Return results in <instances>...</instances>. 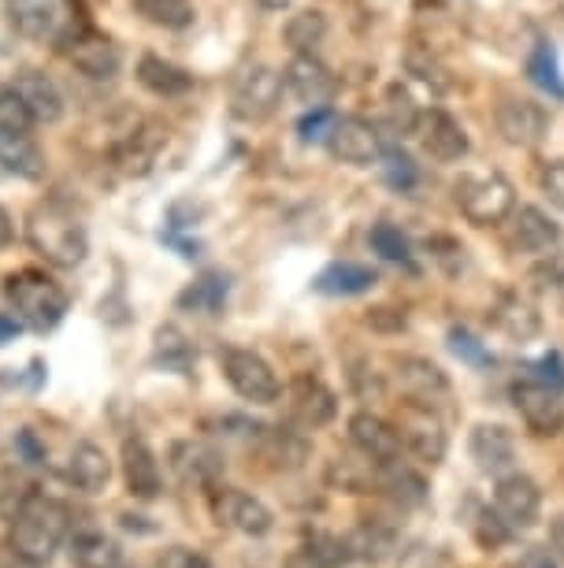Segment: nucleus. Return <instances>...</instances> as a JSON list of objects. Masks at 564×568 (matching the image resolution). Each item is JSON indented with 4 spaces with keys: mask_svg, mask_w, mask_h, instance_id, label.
<instances>
[{
    "mask_svg": "<svg viewBox=\"0 0 564 568\" xmlns=\"http://www.w3.org/2000/svg\"><path fill=\"white\" fill-rule=\"evenodd\" d=\"M71 535V509L45 490H27L8 524V550L30 568H45Z\"/></svg>",
    "mask_w": 564,
    "mask_h": 568,
    "instance_id": "1",
    "label": "nucleus"
},
{
    "mask_svg": "<svg viewBox=\"0 0 564 568\" xmlns=\"http://www.w3.org/2000/svg\"><path fill=\"white\" fill-rule=\"evenodd\" d=\"M4 297H8V308H12V316L19 324L38 331V335L60 327L71 308L68 291H63L60 283H52L45 272H34V267H23V272L8 275Z\"/></svg>",
    "mask_w": 564,
    "mask_h": 568,
    "instance_id": "2",
    "label": "nucleus"
},
{
    "mask_svg": "<svg viewBox=\"0 0 564 568\" xmlns=\"http://www.w3.org/2000/svg\"><path fill=\"white\" fill-rule=\"evenodd\" d=\"M27 242L34 245V253L45 256L57 267H79L90 253L86 227L74 220V212H68L57 201L38 205L27 220Z\"/></svg>",
    "mask_w": 564,
    "mask_h": 568,
    "instance_id": "3",
    "label": "nucleus"
},
{
    "mask_svg": "<svg viewBox=\"0 0 564 568\" xmlns=\"http://www.w3.org/2000/svg\"><path fill=\"white\" fill-rule=\"evenodd\" d=\"M8 12L19 34L52 49H68L86 30L79 0H12Z\"/></svg>",
    "mask_w": 564,
    "mask_h": 568,
    "instance_id": "4",
    "label": "nucleus"
},
{
    "mask_svg": "<svg viewBox=\"0 0 564 568\" xmlns=\"http://www.w3.org/2000/svg\"><path fill=\"white\" fill-rule=\"evenodd\" d=\"M453 194H457V209H461L464 220L475 223V227H498V223H505L516 209L513 182L505 175H498V171L464 175L453 186Z\"/></svg>",
    "mask_w": 564,
    "mask_h": 568,
    "instance_id": "5",
    "label": "nucleus"
},
{
    "mask_svg": "<svg viewBox=\"0 0 564 568\" xmlns=\"http://www.w3.org/2000/svg\"><path fill=\"white\" fill-rule=\"evenodd\" d=\"M223 379L230 383V390L238 394L242 402H253V405H275L283 394V383L279 375L260 353L253 349H242V346H230L223 349Z\"/></svg>",
    "mask_w": 564,
    "mask_h": 568,
    "instance_id": "6",
    "label": "nucleus"
},
{
    "mask_svg": "<svg viewBox=\"0 0 564 568\" xmlns=\"http://www.w3.org/2000/svg\"><path fill=\"white\" fill-rule=\"evenodd\" d=\"M283 98V74L268 68V63H253L234 79L230 90V112L242 123H264L268 115H275Z\"/></svg>",
    "mask_w": 564,
    "mask_h": 568,
    "instance_id": "7",
    "label": "nucleus"
},
{
    "mask_svg": "<svg viewBox=\"0 0 564 568\" xmlns=\"http://www.w3.org/2000/svg\"><path fill=\"white\" fill-rule=\"evenodd\" d=\"M208 506H212V517L223 528L246 535V539H264L271 528H275V513L264 506L257 495L249 490H238V487H212L208 490Z\"/></svg>",
    "mask_w": 564,
    "mask_h": 568,
    "instance_id": "8",
    "label": "nucleus"
},
{
    "mask_svg": "<svg viewBox=\"0 0 564 568\" xmlns=\"http://www.w3.org/2000/svg\"><path fill=\"white\" fill-rule=\"evenodd\" d=\"M393 427L401 435V446L417 460H423V465H442L445 454H450V435H445L439 409H431V405L409 402Z\"/></svg>",
    "mask_w": 564,
    "mask_h": 568,
    "instance_id": "9",
    "label": "nucleus"
},
{
    "mask_svg": "<svg viewBox=\"0 0 564 568\" xmlns=\"http://www.w3.org/2000/svg\"><path fill=\"white\" fill-rule=\"evenodd\" d=\"M513 405L531 435H539V438L564 435V402L557 387H550V383H542V379H520L513 383Z\"/></svg>",
    "mask_w": 564,
    "mask_h": 568,
    "instance_id": "10",
    "label": "nucleus"
},
{
    "mask_svg": "<svg viewBox=\"0 0 564 568\" xmlns=\"http://www.w3.org/2000/svg\"><path fill=\"white\" fill-rule=\"evenodd\" d=\"M286 416L301 432H319V427H327L338 416V398L316 375H297L290 390H286Z\"/></svg>",
    "mask_w": 564,
    "mask_h": 568,
    "instance_id": "11",
    "label": "nucleus"
},
{
    "mask_svg": "<svg viewBox=\"0 0 564 568\" xmlns=\"http://www.w3.org/2000/svg\"><path fill=\"white\" fill-rule=\"evenodd\" d=\"M494 509L509 528H535L542 517V490L524 471H505L494 484Z\"/></svg>",
    "mask_w": 564,
    "mask_h": 568,
    "instance_id": "12",
    "label": "nucleus"
},
{
    "mask_svg": "<svg viewBox=\"0 0 564 568\" xmlns=\"http://www.w3.org/2000/svg\"><path fill=\"white\" fill-rule=\"evenodd\" d=\"M509 223V245L516 253L527 256H546L557 253L564 242V231L557 220H550V212H542L539 205H516Z\"/></svg>",
    "mask_w": 564,
    "mask_h": 568,
    "instance_id": "13",
    "label": "nucleus"
},
{
    "mask_svg": "<svg viewBox=\"0 0 564 568\" xmlns=\"http://www.w3.org/2000/svg\"><path fill=\"white\" fill-rule=\"evenodd\" d=\"M393 379L398 387L406 390L409 402H420V405H439L450 398V375H445L439 364L428 361V357H417V353H401L393 357Z\"/></svg>",
    "mask_w": 564,
    "mask_h": 568,
    "instance_id": "14",
    "label": "nucleus"
},
{
    "mask_svg": "<svg viewBox=\"0 0 564 568\" xmlns=\"http://www.w3.org/2000/svg\"><path fill=\"white\" fill-rule=\"evenodd\" d=\"M283 85L308 109H319V104H327L338 93V79L331 74V68L319 63L312 52H294V60L283 71Z\"/></svg>",
    "mask_w": 564,
    "mask_h": 568,
    "instance_id": "15",
    "label": "nucleus"
},
{
    "mask_svg": "<svg viewBox=\"0 0 564 568\" xmlns=\"http://www.w3.org/2000/svg\"><path fill=\"white\" fill-rule=\"evenodd\" d=\"M468 457L475 460V468L483 476H505L516 465V438L502 424H475L468 432Z\"/></svg>",
    "mask_w": 564,
    "mask_h": 568,
    "instance_id": "16",
    "label": "nucleus"
},
{
    "mask_svg": "<svg viewBox=\"0 0 564 568\" xmlns=\"http://www.w3.org/2000/svg\"><path fill=\"white\" fill-rule=\"evenodd\" d=\"M494 123H498V134L516 149H535L542 138H546V126H550L546 109L527 98H505L498 104Z\"/></svg>",
    "mask_w": 564,
    "mask_h": 568,
    "instance_id": "17",
    "label": "nucleus"
},
{
    "mask_svg": "<svg viewBox=\"0 0 564 568\" xmlns=\"http://www.w3.org/2000/svg\"><path fill=\"white\" fill-rule=\"evenodd\" d=\"M327 145H331V153L342 160V164H353V168H368L382 156V134L376 131V123L360 120V115L335 120V131L327 138Z\"/></svg>",
    "mask_w": 564,
    "mask_h": 568,
    "instance_id": "18",
    "label": "nucleus"
},
{
    "mask_svg": "<svg viewBox=\"0 0 564 568\" xmlns=\"http://www.w3.org/2000/svg\"><path fill=\"white\" fill-rule=\"evenodd\" d=\"M172 471L183 487H197V490H212L219 487L223 476V454L208 443H194V438H183V443L172 446Z\"/></svg>",
    "mask_w": 564,
    "mask_h": 568,
    "instance_id": "19",
    "label": "nucleus"
},
{
    "mask_svg": "<svg viewBox=\"0 0 564 568\" xmlns=\"http://www.w3.org/2000/svg\"><path fill=\"white\" fill-rule=\"evenodd\" d=\"M68 57L74 63V71L86 74V79H93V82H112L115 74H120V63H123L120 45H115L112 38L98 34V30H90V27L68 45Z\"/></svg>",
    "mask_w": 564,
    "mask_h": 568,
    "instance_id": "20",
    "label": "nucleus"
},
{
    "mask_svg": "<svg viewBox=\"0 0 564 568\" xmlns=\"http://www.w3.org/2000/svg\"><path fill=\"white\" fill-rule=\"evenodd\" d=\"M376 490L401 509H420V506H428V498H431V487H428V479H423V471H417L401 457L376 465Z\"/></svg>",
    "mask_w": 564,
    "mask_h": 568,
    "instance_id": "21",
    "label": "nucleus"
},
{
    "mask_svg": "<svg viewBox=\"0 0 564 568\" xmlns=\"http://www.w3.org/2000/svg\"><path fill=\"white\" fill-rule=\"evenodd\" d=\"M349 443H353L357 454H365L368 460H376V465H382V460H393L401 457V435L398 427H393L390 420H382V416L360 409L349 416Z\"/></svg>",
    "mask_w": 564,
    "mask_h": 568,
    "instance_id": "22",
    "label": "nucleus"
},
{
    "mask_svg": "<svg viewBox=\"0 0 564 568\" xmlns=\"http://www.w3.org/2000/svg\"><path fill=\"white\" fill-rule=\"evenodd\" d=\"M123 484L137 501H153L164 495V471L145 438H126L123 443Z\"/></svg>",
    "mask_w": 564,
    "mask_h": 568,
    "instance_id": "23",
    "label": "nucleus"
},
{
    "mask_svg": "<svg viewBox=\"0 0 564 568\" xmlns=\"http://www.w3.org/2000/svg\"><path fill=\"white\" fill-rule=\"evenodd\" d=\"M420 142H423V153H428L431 160H439V164H457V160H464L468 156V134H464V126L453 120L450 112H442V109H431V112H423V120H420Z\"/></svg>",
    "mask_w": 564,
    "mask_h": 568,
    "instance_id": "24",
    "label": "nucleus"
},
{
    "mask_svg": "<svg viewBox=\"0 0 564 568\" xmlns=\"http://www.w3.org/2000/svg\"><path fill=\"white\" fill-rule=\"evenodd\" d=\"M12 93L23 101V109L34 123H57L63 115V93L45 71H19Z\"/></svg>",
    "mask_w": 564,
    "mask_h": 568,
    "instance_id": "25",
    "label": "nucleus"
},
{
    "mask_svg": "<svg viewBox=\"0 0 564 568\" xmlns=\"http://www.w3.org/2000/svg\"><path fill=\"white\" fill-rule=\"evenodd\" d=\"M68 479L82 495H101L112 484V457L98 443H79L68 457Z\"/></svg>",
    "mask_w": 564,
    "mask_h": 568,
    "instance_id": "26",
    "label": "nucleus"
},
{
    "mask_svg": "<svg viewBox=\"0 0 564 568\" xmlns=\"http://www.w3.org/2000/svg\"><path fill=\"white\" fill-rule=\"evenodd\" d=\"M379 283V275L360 261H335L312 278V291L324 297H357L368 294Z\"/></svg>",
    "mask_w": 564,
    "mask_h": 568,
    "instance_id": "27",
    "label": "nucleus"
},
{
    "mask_svg": "<svg viewBox=\"0 0 564 568\" xmlns=\"http://www.w3.org/2000/svg\"><path fill=\"white\" fill-rule=\"evenodd\" d=\"M137 82H142L148 93H156V98H183V93L194 90V74L172 60L153 57V52H145V57L137 60Z\"/></svg>",
    "mask_w": 564,
    "mask_h": 568,
    "instance_id": "28",
    "label": "nucleus"
},
{
    "mask_svg": "<svg viewBox=\"0 0 564 568\" xmlns=\"http://www.w3.org/2000/svg\"><path fill=\"white\" fill-rule=\"evenodd\" d=\"M346 542H349V557H353V561L382 565L393 554V546H398V531L382 520H360L357 528L346 531Z\"/></svg>",
    "mask_w": 564,
    "mask_h": 568,
    "instance_id": "29",
    "label": "nucleus"
},
{
    "mask_svg": "<svg viewBox=\"0 0 564 568\" xmlns=\"http://www.w3.org/2000/svg\"><path fill=\"white\" fill-rule=\"evenodd\" d=\"M494 327L513 342H531L542 331V320H539L535 305H531L527 297L505 291L494 305Z\"/></svg>",
    "mask_w": 564,
    "mask_h": 568,
    "instance_id": "30",
    "label": "nucleus"
},
{
    "mask_svg": "<svg viewBox=\"0 0 564 568\" xmlns=\"http://www.w3.org/2000/svg\"><path fill=\"white\" fill-rule=\"evenodd\" d=\"M0 164L19 179H38L45 171V156L30 131H0Z\"/></svg>",
    "mask_w": 564,
    "mask_h": 568,
    "instance_id": "31",
    "label": "nucleus"
},
{
    "mask_svg": "<svg viewBox=\"0 0 564 568\" xmlns=\"http://www.w3.org/2000/svg\"><path fill=\"white\" fill-rule=\"evenodd\" d=\"M227 294H230V278L223 272H205L178 294V308L201 316H219L223 305H227Z\"/></svg>",
    "mask_w": 564,
    "mask_h": 568,
    "instance_id": "32",
    "label": "nucleus"
},
{
    "mask_svg": "<svg viewBox=\"0 0 564 568\" xmlns=\"http://www.w3.org/2000/svg\"><path fill=\"white\" fill-rule=\"evenodd\" d=\"M71 561L74 568H120L123 550L120 542L109 539L104 531H79L71 539Z\"/></svg>",
    "mask_w": 564,
    "mask_h": 568,
    "instance_id": "33",
    "label": "nucleus"
},
{
    "mask_svg": "<svg viewBox=\"0 0 564 568\" xmlns=\"http://www.w3.org/2000/svg\"><path fill=\"white\" fill-rule=\"evenodd\" d=\"M194 361H197L194 342H189L175 324H164V327L156 331V346H153V364H156V368L186 375L189 368H194Z\"/></svg>",
    "mask_w": 564,
    "mask_h": 568,
    "instance_id": "34",
    "label": "nucleus"
},
{
    "mask_svg": "<svg viewBox=\"0 0 564 568\" xmlns=\"http://www.w3.org/2000/svg\"><path fill=\"white\" fill-rule=\"evenodd\" d=\"M164 142H167V134L160 131L156 123H148V126H142V131H134L131 138H126V142L120 145V164H123L126 175H145V171L153 168V160H156Z\"/></svg>",
    "mask_w": 564,
    "mask_h": 568,
    "instance_id": "35",
    "label": "nucleus"
},
{
    "mask_svg": "<svg viewBox=\"0 0 564 568\" xmlns=\"http://www.w3.org/2000/svg\"><path fill=\"white\" fill-rule=\"evenodd\" d=\"M382 120H387V131L393 138H409L420 131L423 112L417 109V101L409 98L406 85H390L387 98H382Z\"/></svg>",
    "mask_w": 564,
    "mask_h": 568,
    "instance_id": "36",
    "label": "nucleus"
},
{
    "mask_svg": "<svg viewBox=\"0 0 564 568\" xmlns=\"http://www.w3.org/2000/svg\"><path fill=\"white\" fill-rule=\"evenodd\" d=\"M260 443H264V457L275 468H297L308 457V443L301 438V432H290V427H275V432L264 427Z\"/></svg>",
    "mask_w": 564,
    "mask_h": 568,
    "instance_id": "37",
    "label": "nucleus"
},
{
    "mask_svg": "<svg viewBox=\"0 0 564 568\" xmlns=\"http://www.w3.org/2000/svg\"><path fill=\"white\" fill-rule=\"evenodd\" d=\"M527 79L539 85L542 93H550L553 101H564V74L557 63V52H553L546 41H539L527 57Z\"/></svg>",
    "mask_w": 564,
    "mask_h": 568,
    "instance_id": "38",
    "label": "nucleus"
},
{
    "mask_svg": "<svg viewBox=\"0 0 564 568\" xmlns=\"http://www.w3.org/2000/svg\"><path fill=\"white\" fill-rule=\"evenodd\" d=\"M134 8L142 12L153 27L164 30H186L194 27V0H134Z\"/></svg>",
    "mask_w": 564,
    "mask_h": 568,
    "instance_id": "39",
    "label": "nucleus"
},
{
    "mask_svg": "<svg viewBox=\"0 0 564 568\" xmlns=\"http://www.w3.org/2000/svg\"><path fill=\"white\" fill-rule=\"evenodd\" d=\"M327 34V19L324 12H297L290 16V23L283 27V41L294 52H312Z\"/></svg>",
    "mask_w": 564,
    "mask_h": 568,
    "instance_id": "40",
    "label": "nucleus"
},
{
    "mask_svg": "<svg viewBox=\"0 0 564 568\" xmlns=\"http://www.w3.org/2000/svg\"><path fill=\"white\" fill-rule=\"evenodd\" d=\"M368 245L382 256V261H390V264H409L412 261L409 234L401 231V227H393V223H387V220H379L376 227L368 231Z\"/></svg>",
    "mask_w": 564,
    "mask_h": 568,
    "instance_id": "41",
    "label": "nucleus"
},
{
    "mask_svg": "<svg viewBox=\"0 0 564 568\" xmlns=\"http://www.w3.org/2000/svg\"><path fill=\"white\" fill-rule=\"evenodd\" d=\"M305 550L319 557L324 565H331V568H342L349 565L353 557H349V542H346V535H338V531H324V528H308L305 531Z\"/></svg>",
    "mask_w": 564,
    "mask_h": 568,
    "instance_id": "42",
    "label": "nucleus"
},
{
    "mask_svg": "<svg viewBox=\"0 0 564 568\" xmlns=\"http://www.w3.org/2000/svg\"><path fill=\"white\" fill-rule=\"evenodd\" d=\"M382 175H387V182L398 194H412V190L420 186V168L412 164V156L398 153V149H382Z\"/></svg>",
    "mask_w": 564,
    "mask_h": 568,
    "instance_id": "43",
    "label": "nucleus"
},
{
    "mask_svg": "<svg viewBox=\"0 0 564 568\" xmlns=\"http://www.w3.org/2000/svg\"><path fill=\"white\" fill-rule=\"evenodd\" d=\"M450 353H453L457 361H464L468 368H479V372L491 368V364H494L491 349H486L483 342H479L468 327H453L450 331Z\"/></svg>",
    "mask_w": 564,
    "mask_h": 568,
    "instance_id": "44",
    "label": "nucleus"
},
{
    "mask_svg": "<svg viewBox=\"0 0 564 568\" xmlns=\"http://www.w3.org/2000/svg\"><path fill=\"white\" fill-rule=\"evenodd\" d=\"M472 539L483 546V550H498V546H505L513 539V528L498 517V509H479L472 520Z\"/></svg>",
    "mask_w": 564,
    "mask_h": 568,
    "instance_id": "45",
    "label": "nucleus"
},
{
    "mask_svg": "<svg viewBox=\"0 0 564 568\" xmlns=\"http://www.w3.org/2000/svg\"><path fill=\"white\" fill-rule=\"evenodd\" d=\"M335 120L338 115L327 109V104H319V109H308L301 115V123H297V134H301L305 145H316V142H327L335 131Z\"/></svg>",
    "mask_w": 564,
    "mask_h": 568,
    "instance_id": "46",
    "label": "nucleus"
},
{
    "mask_svg": "<svg viewBox=\"0 0 564 568\" xmlns=\"http://www.w3.org/2000/svg\"><path fill=\"white\" fill-rule=\"evenodd\" d=\"M34 120L27 115L23 101L12 90H0V131H30Z\"/></svg>",
    "mask_w": 564,
    "mask_h": 568,
    "instance_id": "47",
    "label": "nucleus"
},
{
    "mask_svg": "<svg viewBox=\"0 0 564 568\" xmlns=\"http://www.w3.org/2000/svg\"><path fill=\"white\" fill-rule=\"evenodd\" d=\"M539 186H542V194L550 197V205L564 212V160H550V164H542Z\"/></svg>",
    "mask_w": 564,
    "mask_h": 568,
    "instance_id": "48",
    "label": "nucleus"
},
{
    "mask_svg": "<svg viewBox=\"0 0 564 568\" xmlns=\"http://www.w3.org/2000/svg\"><path fill=\"white\" fill-rule=\"evenodd\" d=\"M156 568H212V565L205 554L189 550V546H167V550L156 557Z\"/></svg>",
    "mask_w": 564,
    "mask_h": 568,
    "instance_id": "49",
    "label": "nucleus"
},
{
    "mask_svg": "<svg viewBox=\"0 0 564 568\" xmlns=\"http://www.w3.org/2000/svg\"><path fill=\"white\" fill-rule=\"evenodd\" d=\"M531 275L539 278L542 291H546V286H564V256L561 253H546V261H542Z\"/></svg>",
    "mask_w": 564,
    "mask_h": 568,
    "instance_id": "50",
    "label": "nucleus"
},
{
    "mask_svg": "<svg viewBox=\"0 0 564 568\" xmlns=\"http://www.w3.org/2000/svg\"><path fill=\"white\" fill-rule=\"evenodd\" d=\"M535 372H539L542 383H550V387H564V361H561V353H546V357L535 364Z\"/></svg>",
    "mask_w": 564,
    "mask_h": 568,
    "instance_id": "51",
    "label": "nucleus"
},
{
    "mask_svg": "<svg viewBox=\"0 0 564 568\" xmlns=\"http://www.w3.org/2000/svg\"><path fill=\"white\" fill-rule=\"evenodd\" d=\"M368 324L382 327V331H401L406 327V316L393 313V308H376V313H368Z\"/></svg>",
    "mask_w": 564,
    "mask_h": 568,
    "instance_id": "52",
    "label": "nucleus"
},
{
    "mask_svg": "<svg viewBox=\"0 0 564 568\" xmlns=\"http://www.w3.org/2000/svg\"><path fill=\"white\" fill-rule=\"evenodd\" d=\"M283 568H331V565H324L319 557H312V554H308L305 546H301V550H294L290 557H286Z\"/></svg>",
    "mask_w": 564,
    "mask_h": 568,
    "instance_id": "53",
    "label": "nucleus"
},
{
    "mask_svg": "<svg viewBox=\"0 0 564 568\" xmlns=\"http://www.w3.org/2000/svg\"><path fill=\"white\" fill-rule=\"evenodd\" d=\"M19 331H23V324H19L12 313H0V346H8V342H12Z\"/></svg>",
    "mask_w": 564,
    "mask_h": 568,
    "instance_id": "54",
    "label": "nucleus"
},
{
    "mask_svg": "<svg viewBox=\"0 0 564 568\" xmlns=\"http://www.w3.org/2000/svg\"><path fill=\"white\" fill-rule=\"evenodd\" d=\"M550 546H553V554L564 561V513L561 517H553V524H550Z\"/></svg>",
    "mask_w": 564,
    "mask_h": 568,
    "instance_id": "55",
    "label": "nucleus"
},
{
    "mask_svg": "<svg viewBox=\"0 0 564 568\" xmlns=\"http://www.w3.org/2000/svg\"><path fill=\"white\" fill-rule=\"evenodd\" d=\"M12 239H16V223H12V216H8V209L0 205V250H4Z\"/></svg>",
    "mask_w": 564,
    "mask_h": 568,
    "instance_id": "56",
    "label": "nucleus"
},
{
    "mask_svg": "<svg viewBox=\"0 0 564 568\" xmlns=\"http://www.w3.org/2000/svg\"><path fill=\"white\" fill-rule=\"evenodd\" d=\"M142 520H145V517H131V513H123V517H120V524H123L126 531H145V535H148V531H156V524H142Z\"/></svg>",
    "mask_w": 564,
    "mask_h": 568,
    "instance_id": "57",
    "label": "nucleus"
},
{
    "mask_svg": "<svg viewBox=\"0 0 564 568\" xmlns=\"http://www.w3.org/2000/svg\"><path fill=\"white\" fill-rule=\"evenodd\" d=\"M520 568H557V565H553L550 557L542 554V550H531V554L524 557V565H520Z\"/></svg>",
    "mask_w": 564,
    "mask_h": 568,
    "instance_id": "58",
    "label": "nucleus"
},
{
    "mask_svg": "<svg viewBox=\"0 0 564 568\" xmlns=\"http://www.w3.org/2000/svg\"><path fill=\"white\" fill-rule=\"evenodd\" d=\"M264 8H271V12H283V8H290L294 0H260Z\"/></svg>",
    "mask_w": 564,
    "mask_h": 568,
    "instance_id": "59",
    "label": "nucleus"
}]
</instances>
